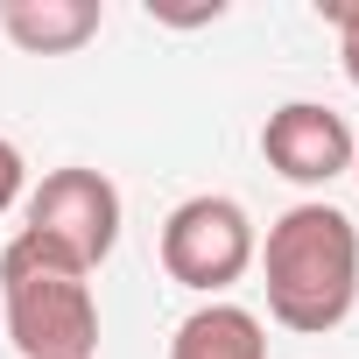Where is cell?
<instances>
[{"label": "cell", "instance_id": "1", "mask_svg": "<svg viewBox=\"0 0 359 359\" xmlns=\"http://www.w3.org/2000/svg\"><path fill=\"white\" fill-rule=\"evenodd\" d=\"M254 261L268 282V317L296 338L338 331L359 303V226L338 205H289Z\"/></svg>", "mask_w": 359, "mask_h": 359}, {"label": "cell", "instance_id": "2", "mask_svg": "<svg viewBox=\"0 0 359 359\" xmlns=\"http://www.w3.org/2000/svg\"><path fill=\"white\" fill-rule=\"evenodd\" d=\"M0 310H8V345L22 359H92L99 352L92 268H78L36 233H15L0 247Z\"/></svg>", "mask_w": 359, "mask_h": 359}, {"label": "cell", "instance_id": "6", "mask_svg": "<svg viewBox=\"0 0 359 359\" xmlns=\"http://www.w3.org/2000/svg\"><path fill=\"white\" fill-rule=\"evenodd\" d=\"M99 0H0V36L29 57H71L99 36Z\"/></svg>", "mask_w": 359, "mask_h": 359}, {"label": "cell", "instance_id": "3", "mask_svg": "<svg viewBox=\"0 0 359 359\" xmlns=\"http://www.w3.org/2000/svg\"><path fill=\"white\" fill-rule=\"evenodd\" d=\"M155 254H162V275H169L176 289H198V296H212V303H219V296L254 268L261 240H254V219H247V205H240V198L198 191V198H184V205L162 219Z\"/></svg>", "mask_w": 359, "mask_h": 359}, {"label": "cell", "instance_id": "10", "mask_svg": "<svg viewBox=\"0 0 359 359\" xmlns=\"http://www.w3.org/2000/svg\"><path fill=\"white\" fill-rule=\"evenodd\" d=\"M352 176H359V148H352Z\"/></svg>", "mask_w": 359, "mask_h": 359}, {"label": "cell", "instance_id": "4", "mask_svg": "<svg viewBox=\"0 0 359 359\" xmlns=\"http://www.w3.org/2000/svg\"><path fill=\"white\" fill-rule=\"evenodd\" d=\"M22 233L50 240V247L71 254L78 268H99V261L120 247V191H113V176H99V169H85V162L50 169L43 184L22 198Z\"/></svg>", "mask_w": 359, "mask_h": 359}, {"label": "cell", "instance_id": "7", "mask_svg": "<svg viewBox=\"0 0 359 359\" xmlns=\"http://www.w3.org/2000/svg\"><path fill=\"white\" fill-rule=\"evenodd\" d=\"M169 359H268V331L240 303H198L169 338Z\"/></svg>", "mask_w": 359, "mask_h": 359}, {"label": "cell", "instance_id": "5", "mask_svg": "<svg viewBox=\"0 0 359 359\" xmlns=\"http://www.w3.org/2000/svg\"><path fill=\"white\" fill-rule=\"evenodd\" d=\"M352 148H359V134L345 127V113H331V106H317V99H289V106H275L268 127H261L268 169L289 176V184H303V191L345 176V169H352Z\"/></svg>", "mask_w": 359, "mask_h": 359}, {"label": "cell", "instance_id": "8", "mask_svg": "<svg viewBox=\"0 0 359 359\" xmlns=\"http://www.w3.org/2000/svg\"><path fill=\"white\" fill-rule=\"evenodd\" d=\"M331 29H338V64H345V78L359 85V0H331V8H317Z\"/></svg>", "mask_w": 359, "mask_h": 359}, {"label": "cell", "instance_id": "9", "mask_svg": "<svg viewBox=\"0 0 359 359\" xmlns=\"http://www.w3.org/2000/svg\"><path fill=\"white\" fill-rule=\"evenodd\" d=\"M29 198V162H22V148L0 134V212H15Z\"/></svg>", "mask_w": 359, "mask_h": 359}]
</instances>
